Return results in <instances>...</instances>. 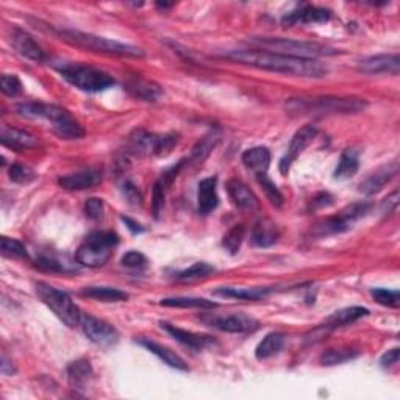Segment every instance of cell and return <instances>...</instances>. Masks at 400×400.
Segmentation results:
<instances>
[{
    "label": "cell",
    "mask_w": 400,
    "mask_h": 400,
    "mask_svg": "<svg viewBox=\"0 0 400 400\" xmlns=\"http://www.w3.org/2000/svg\"><path fill=\"white\" fill-rule=\"evenodd\" d=\"M81 296L99 302H107V304H111V302L114 304V302L128 300V294L125 291H120L118 288H111V287H86L81 289Z\"/></svg>",
    "instance_id": "obj_31"
},
{
    "label": "cell",
    "mask_w": 400,
    "mask_h": 400,
    "mask_svg": "<svg viewBox=\"0 0 400 400\" xmlns=\"http://www.w3.org/2000/svg\"><path fill=\"white\" fill-rule=\"evenodd\" d=\"M0 89H2V93L8 97H18L22 93V83L16 76L5 73V76L0 78Z\"/></svg>",
    "instance_id": "obj_43"
},
{
    "label": "cell",
    "mask_w": 400,
    "mask_h": 400,
    "mask_svg": "<svg viewBox=\"0 0 400 400\" xmlns=\"http://www.w3.org/2000/svg\"><path fill=\"white\" fill-rule=\"evenodd\" d=\"M367 107L361 97H338V96H316L296 97L287 102V108L292 114H314V116H329V114H354Z\"/></svg>",
    "instance_id": "obj_3"
},
{
    "label": "cell",
    "mask_w": 400,
    "mask_h": 400,
    "mask_svg": "<svg viewBox=\"0 0 400 400\" xmlns=\"http://www.w3.org/2000/svg\"><path fill=\"white\" fill-rule=\"evenodd\" d=\"M227 191L228 195H230L232 202L240 210L255 211L260 208V200L255 193L252 191L246 183L238 180V178H232V180L227 183Z\"/></svg>",
    "instance_id": "obj_18"
},
{
    "label": "cell",
    "mask_w": 400,
    "mask_h": 400,
    "mask_svg": "<svg viewBox=\"0 0 400 400\" xmlns=\"http://www.w3.org/2000/svg\"><path fill=\"white\" fill-rule=\"evenodd\" d=\"M160 305L170 308H199L213 309L217 307L216 302L203 297H166L160 300Z\"/></svg>",
    "instance_id": "obj_34"
},
{
    "label": "cell",
    "mask_w": 400,
    "mask_h": 400,
    "mask_svg": "<svg viewBox=\"0 0 400 400\" xmlns=\"http://www.w3.org/2000/svg\"><path fill=\"white\" fill-rule=\"evenodd\" d=\"M369 314V309L363 308V307H349L344 309H339L334 314H332L327 321L324 322L322 327L325 330H337L344 327V325L349 324H354L358 319H361V317Z\"/></svg>",
    "instance_id": "obj_27"
},
{
    "label": "cell",
    "mask_w": 400,
    "mask_h": 400,
    "mask_svg": "<svg viewBox=\"0 0 400 400\" xmlns=\"http://www.w3.org/2000/svg\"><path fill=\"white\" fill-rule=\"evenodd\" d=\"M399 347H394L388 350V352L380 358V364L381 367H385V369H389V367H393L394 364H397L399 361Z\"/></svg>",
    "instance_id": "obj_48"
},
{
    "label": "cell",
    "mask_w": 400,
    "mask_h": 400,
    "mask_svg": "<svg viewBox=\"0 0 400 400\" xmlns=\"http://www.w3.org/2000/svg\"><path fill=\"white\" fill-rule=\"evenodd\" d=\"M241 161L255 175L266 174L269 165H271V152H269L267 147L263 145L252 147V149H247L242 153Z\"/></svg>",
    "instance_id": "obj_25"
},
{
    "label": "cell",
    "mask_w": 400,
    "mask_h": 400,
    "mask_svg": "<svg viewBox=\"0 0 400 400\" xmlns=\"http://www.w3.org/2000/svg\"><path fill=\"white\" fill-rule=\"evenodd\" d=\"M68 265L66 261L53 255H41L36 258V266L47 272H72L73 269Z\"/></svg>",
    "instance_id": "obj_39"
},
{
    "label": "cell",
    "mask_w": 400,
    "mask_h": 400,
    "mask_svg": "<svg viewBox=\"0 0 400 400\" xmlns=\"http://www.w3.org/2000/svg\"><path fill=\"white\" fill-rule=\"evenodd\" d=\"M35 292H36V296L41 299V302L51 308L53 314L58 317L64 325H68V327H71V329L78 327L81 313H80L78 307L73 304L72 299L69 297L68 292L56 289L44 282L35 283Z\"/></svg>",
    "instance_id": "obj_8"
},
{
    "label": "cell",
    "mask_w": 400,
    "mask_h": 400,
    "mask_svg": "<svg viewBox=\"0 0 400 400\" xmlns=\"http://www.w3.org/2000/svg\"><path fill=\"white\" fill-rule=\"evenodd\" d=\"M244 238H246V227H244L242 224H236L224 235L222 247L230 255H236L241 249V244H242Z\"/></svg>",
    "instance_id": "obj_37"
},
{
    "label": "cell",
    "mask_w": 400,
    "mask_h": 400,
    "mask_svg": "<svg viewBox=\"0 0 400 400\" xmlns=\"http://www.w3.org/2000/svg\"><path fill=\"white\" fill-rule=\"evenodd\" d=\"M166 188L163 186L158 180L153 185V198H152V213L155 217H160L163 208H165V199H166Z\"/></svg>",
    "instance_id": "obj_45"
},
{
    "label": "cell",
    "mask_w": 400,
    "mask_h": 400,
    "mask_svg": "<svg viewBox=\"0 0 400 400\" xmlns=\"http://www.w3.org/2000/svg\"><path fill=\"white\" fill-rule=\"evenodd\" d=\"M124 195L128 203H132V205H143V195L132 182H125Z\"/></svg>",
    "instance_id": "obj_47"
},
{
    "label": "cell",
    "mask_w": 400,
    "mask_h": 400,
    "mask_svg": "<svg viewBox=\"0 0 400 400\" xmlns=\"http://www.w3.org/2000/svg\"><path fill=\"white\" fill-rule=\"evenodd\" d=\"M8 366H10V361H8L6 357L4 355L2 357V374L4 375H13L14 374V367H11V369H8Z\"/></svg>",
    "instance_id": "obj_52"
},
{
    "label": "cell",
    "mask_w": 400,
    "mask_h": 400,
    "mask_svg": "<svg viewBox=\"0 0 400 400\" xmlns=\"http://www.w3.org/2000/svg\"><path fill=\"white\" fill-rule=\"evenodd\" d=\"M397 175V163H391L388 166H383L377 173L369 175L366 180L360 185V193L364 195H374L380 193L393 178Z\"/></svg>",
    "instance_id": "obj_24"
},
{
    "label": "cell",
    "mask_w": 400,
    "mask_h": 400,
    "mask_svg": "<svg viewBox=\"0 0 400 400\" xmlns=\"http://www.w3.org/2000/svg\"><path fill=\"white\" fill-rule=\"evenodd\" d=\"M120 263L124 267L132 269V271H141V269L147 267L149 261H147V258L141 254V252L132 250V252H127V254L122 257Z\"/></svg>",
    "instance_id": "obj_44"
},
{
    "label": "cell",
    "mask_w": 400,
    "mask_h": 400,
    "mask_svg": "<svg viewBox=\"0 0 400 400\" xmlns=\"http://www.w3.org/2000/svg\"><path fill=\"white\" fill-rule=\"evenodd\" d=\"M68 380H69V385L73 389H85L89 381L93 379V367L91 363L85 358H80V360L72 361L68 366Z\"/></svg>",
    "instance_id": "obj_28"
},
{
    "label": "cell",
    "mask_w": 400,
    "mask_h": 400,
    "mask_svg": "<svg viewBox=\"0 0 400 400\" xmlns=\"http://www.w3.org/2000/svg\"><path fill=\"white\" fill-rule=\"evenodd\" d=\"M138 342H140V346L149 350V352L157 355L160 360L165 364H168L169 367H174V369H178V371H188V364L185 363V360L180 355L174 352V350H170L169 347L161 346V344H158V342L150 341V339H140Z\"/></svg>",
    "instance_id": "obj_26"
},
{
    "label": "cell",
    "mask_w": 400,
    "mask_h": 400,
    "mask_svg": "<svg viewBox=\"0 0 400 400\" xmlns=\"http://www.w3.org/2000/svg\"><path fill=\"white\" fill-rule=\"evenodd\" d=\"M358 168H360L358 152L355 149H346L341 153L338 166L334 169V178L337 180H349L358 173Z\"/></svg>",
    "instance_id": "obj_29"
},
{
    "label": "cell",
    "mask_w": 400,
    "mask_h": 400,
    "mask_svg": "<svg viewBox=\"0 0 400 400\" xmlns=\"http://www.w3.org/2000/svg\"><path fill=\"white\" fill-rule=\"evenodd\" d=\"M360 355V350L352 349V347H339V349H329L321 355V363L324 366H334V364H342Z\"/></svg>",
    "instance_id": "obj_35"
},
{
    "label": "cell",
    "mask_w": 400,
    "mask_h": 400,
    "mask_svg": "<svg viewBox=\"0 0 400 400\" xmlns=\"http://www.w3.org/2000/svg\"><path fill=\"white\" fill-rule=\"evenodd\" d=\"M219 140H220V133L217 132V130H211L210 133H207L198 144L194 145L191 158L202 163L211 153V150H213L217 145Z\"/></svg>",
    "instance_id": "obj_36"
},
{
    "label": "cell",
    "mask_w": 400,
    "mask_h": 400,
    "mask_svg": "<svg viewBox=\"0 0 400 400\" xmlns=\"http://www.w3.org/2000/svg\"><path fill=\"white\" fill-rule=\"evenodd\" d=\"M252 44L258 46L261 51L274 52L280 55L292 56L302 60H317L321 56L337 55L338 51L319 43H309V41H296L287 38H252Z\"/></svg>",
    "instance_id": "obj_5"
},
{
    "label": "cell",
    "mask_w": 400,
    "mask_h": 400,
    "mask_svg": "<svg viewBox=\"0 0 400 400\" xmlns=\"http://www.w3.org/2000/svg\"><path fill=\"white\" fill-rule=\"evenodd\" d=\"M11 44L16 48V52L21 53L22 56H26V58L31 61L43 63L46 60L44 51L34 39V36L29 35L26 30L14 29L11 35Z\"/></svg>",
    "instance_id": "obj_19"
},
{
    "label": "cell",
    "mask_w": 400,
    "mask_h": 400,
    "mask_svg": "<svg viewBox=\"0 0 400 400\" xmlns=\"http://www.w3.org/2000/svg\"><path fill=\"white\" fill-rule=\"evenodd\" d=\"M18 113L27 119H44L52 124V130L61 140H81L85 136V128L72 114L58 105L48 103H21L18 105Z\"/></svg>",
    "instance_id": "obj_2"
},
{
    "label": "cell",
    "mask_w": 400,
    "mask_h": 400,
    "mask_svg": "<svg viewBox=\"0 0 400 400\" xmlns=\"http://www.w3.org/2000/svg\"><path fill=\"white\" fill-rule=\"evenodd\" d=\"M280 238V230L272 219L263 217L254 225L250 241L257 247H271Z\"/></svg>",
    "instance_id": "obj_23"
},
{
    "label": "cell",
    "mask_w": 400,
    "mask_h": 400,
    "mask_svg": "<svg viewBox=\"0 0 400 400\" xmlns=\"http://www.w3.org/2000/svg\"><path fill=\"white\" fill-rule=\"evenodd\" d=\"M216 269L208 265V263H194L193 266H190L188 269H183L180 272H175L174 274V280L175 282H180V283H193V282H199L207 279L211 274H215Z\"/></svg>",
    "instance_id": "obj_33"
},
{
    "label": "cell",
    "mask_w": 400,
    "mask_h": 400,
    "mask_svg": "<svg viewBox=\"0 0 400 400\" xmlns=\"http://www.w3.org/2000/svg\"><path fill=\"white\" fill-rule=\"evenodd\" d=\"M272 292L271 288H230L224 287L215 291V296L238 299V300H260L267 297Z\"/></svg>",
    "instance_id": "obj_30"
},
{
    "label": "cell",
    "mask_w": 400,
    "mask_h": 400,
    "mask_svg": "<svg viewBox=\"0 0 400 400\" xmlns=\"http://www.w3.org/2000/svg\"><path fill=\"white\" fill-rule=\"evenodd\" d=\"M122 220H124V222L127 224V227L130 228V230H132L133 233H141V232H144V228L140 225V224H136L135 220H132L130 217H125V216H122Z\"/></svg>",
    "instance_id": "obj_51"
},
{
    "label": "cell",
    "mask_w": 400,
    "mask_h": 400,
    "mask_svg": "<svg viewBox=\"0 0 400 400\" xmlns=\"http://www.w3.org/2000/svg\"><path fill=\"white\" fill-rule=\"evenodd\" d=\"M178 140L180 138L177 133L155 135L147 132V130L138 128L128 136V149L138 157H150V155L166 157L178 144Z\"/></svg>",
    "instance_id": "obj_9"
},
{
    "label": "cell",
    "mask_w": 400,
    "mask_h": 400,
    "mask_svg": "<svg viewBox=\"0 0 400 400\" xmlns=\"http://www.w3.org/2000/svg\"><path fill=\"white\" fill-rule=\"evenodd\" d=\"M56 36H58L64 43L69 46L83 48L88 52L107 55V56H119V58H143L144 51L140 47L119 43V41H113L103 36H97L93 34H85V31L78 30H53Z\"/></svg>",
    "instance_id": "obj_4"
},
{
    "label": "cell",
    "mask_w": 400,
    "mask_h": 400,
    "mask_svg": "<svg viewBox=\"0 0 400 400\" xmlns=\"http://www.w3.org/2000/svg\"><path fill=\"white\" fill-rule=\"evenodd\" d=\"M80 327L83 330L85 337L97 346H103V347L113 346L116 344L119 339V332L114 329L111 324L99 319V317L81 314Z\"/></svg>",
    "instance_id": "obj_12"
},
{
    "label": "cell",
    "mask_w": 400,
    "mask_h": 400,
    "mask_svg": "<svg viewBox=\"0 0 400 400\" xmlns=\"http://www.w3.org/2000/svg\"><path fill=\"white\" fill-rule=\"evenodd\" d=\"M119 244V236L114 232H93L77 249V263L86 267H102L113 257Z\"/></svg>",
    "instance_id": "obj_6"
},
{
    "label": "cell",
    "mask_w": 400,
    "mask_h": 400,
    "mask_svg": "<svg viewBox=\"0 0 400 400\" xmlns=\"http://www.w3.org/2000/svg\"><path fill=\"white\" fill-rule=\"evenodd\" d=\"M200 321L210 325V327H213L220 332H227V333L255 332L260 325L257 319H254L252 316H247L244 313H233V314H227V316L208 314V316H202Z\"/></svg>",
    "instance_id": "obj_11"
},
{
    "label": "cell",
    "mask_w": 400,
    "mask_h": 400,
    "mask_svg": "<svg viewBox=\"0 0 400 400\" xmlns=\"http://www.w3.org/2000/svg\"><path fill=\"white\" fill-rule=\"evenodd\" d=\"M371 208H372V205L367 202H360V203H354V205H349L344 210H341L338 215L324 219L322 222L317 224L314 227L313 235L317 236V238H325V236L346 233L347 230H350V228L354 227L355 222H358V220L369 213Z\"/></svg>",
    "instance_id": "obj_10"
},
{
    "label": "cell",
    "mask_w": 400,
    "mask_h": 400,
    "mask_svg": "<svg viewBox=\"0 0 400 400\" xmlns=\"http://www.w3.org/2000/svg\"><path fill=\"white\" fill-rule=\"evenodd\" d=\"M219 205L217 178L210 177L200 180L198 186V210L202 216L210 215Z\"/></svg>",
    "instance_id": "obj_21"
},
{
    "label": "cell",
    "mask_w": 400,
    "mask_h": 400,
    "mask_svg": "<svg viewBox=\"0 0 400 400\" xmlns=\"http://www.w3.org/2000/svg\"><path fill=\"white\" fill-rule=\"evenodd\" d=\"M400 69V58L397 53L393 55H375L360 63L358 71L367 76H379V73H391L397 76Z\"/></svg>",
    "instance_id": "obj_16"
},
{
    "label": "cell",
    "mask_w": 400,
    "mask_h": 400,
    "mask_svg": "<svg viewBox=\"0 0 400 400\" xmlns=\"http://www.w3.org/2000/svg\"><path fill=\"white\" fill-rule=\"evenodd\" d=\"M332 18V11L327 8L314 5H299L282 19L283 27H294L297 24H322Z\"/></svg>",
    "instance_id": "obj_14"
},
{
    "label": "cell",
    "mask_w": 400,
    "mask_h": 400,
    "mask_svg": "<svg viewBox=\"0 0 400 400\" xmlns=\"http://www.w3.org/2000/svg\"><path fill=\"white\" fill-rule=\"evenodd\" d=\"M102 182V173L99 169H86L76 174L63 175L58 178V185L66 191H85Z\"/></svg>",
    "instance_id": "obj_17"
},
{
    "label": "cell",
    "mask_w": 400,
    "mask_h": 400,
    "mask_svg": "<svg viewBox=\"0 0 400 400\" xmlns=\"http://www.w3.org/2000/svg\"><path fill=\"white\" fill-rule=\"evenodd\" d=\"M283 346H284V334L279 332H272L266 334L263 341L257 346L255 357L258 360H267V358L279 354Z\"/></svg>",
    "instance_id": "obj_32"
},
{
    "label": "cell",
    "mask_w": 400,
    "mask_h": 400,
    "mask_svg": "<svg viewBox=\"0 0 400 400\" xmlns=\"http://www.w3.org/2000/svg\"><path fill=\"white\" fill-rule=\"evenodd\" d=\"M257 180L261 185V188H263V191L266 194V198L269 199V202H271L274 207L280 208L283 205L284 198H283V194L279 191V188H277L271 178L267 177V174H258Z\"/></svg>",
    "instance_id": "obj_38"
},
{
    "label": "cell",
    "mask_w": 400,
    "mask_h": 400,
    "mask_svg": "<svg viewBox=\"0 0 400 400\" xmlns=\"http://www.w3.org/2000/svg\"><path fill=\"white\" fill-rule=\"evenodd\" d=\"M371 294H372L374 300L377 302V304L383 305V307L397 308L400 305V294H399V291L377 288V289H372Z\"/></svg>",
    "instance_id": "obj_42"
},
{
    "label": "cell",
    "mask_w": 400,
    "mask_h": 400,
    "mask_svg": "<svg viewBox=\"0 0 400 400\" xmlns=\"http://www.w3.org/2000/svg\"><path fill=\"white\" fill-rule=\"evenodd\" d=\"M397 203H399V191H394L389 198L385 199V202H383V211H385V213H391V211H394L397 208Z\"/></svg>",
    "instance_id": "obj_50"
},
{
    "label": "cell",
    "mask_w": 400,
    "mask_h": 400,
    "mask_svg": "<svg viewBox=\"0 0 400 400\" xmlns=\"http://www.w3.org/2000/svg\"><path fill=\"white\" fill-rule=\"evenodd\" d=\"M316 135H317V128L312 124H307V125L302 127L300 130H297L296 135L292 136L287 153H284V157L280 160L279 168H280V173L283 175H288L292 163L296 161L302 153H304V150L307 149L309 144L313 143Z\"/></svg>",
    "instance_id": "obj_13"
},
{
    "label": "cell",
    "mask_w": 400,
    "mask_h": 400,
    "mask_svg": "<svg viewBox=\"0 0 400 400\" xmlns=\"http://www.w3.org/2000/svg\"><path fill=\"white\" fill-rule=\"evenodd\" d=\"M0 249H2V255L6 258H27V249L24 244L18 240L8 238L4 236L2 241H0Z\"/></svg>",
    "instance_id": "obj_40"
},
{
    "label": "cell",
    "mask_w": 400,
    "mask_h": 400,
    "mask_svg": "<svg viewBox=\"0 0 400 400\" xmlns=\"http://www.w3.org/2000/svg\"><path fill=\"white\" fill-rule=\"evenodd\" d=\"M225 58L235 63L246 64V66L300 78H324L329 73L327 66L317 60L292 58V56L266 52L261 51V48L232 51L225 53Z\"/></svg>",
    "instance_id": "obj_1"
},
{
    "label": "cell",
    "mask_w": 400,
    "mask_h": 400,
    "mask_svg": "<svg viewBox=\"0 0 400 400\" xmlns=\"http://www.w3.org/2000/svg\"><path fill=\"white\" fill-rule=\"evenodd\" d=\"M8 174H10L11 182L19 183V185H27L30 182H34L36 178V173L34 169L26 165H19V163H14V165H11L10 170H8Z\"/></svg>",
    "instance_id": "obj_41"
},
{
    "label": "cell",
    "mask_w": 400,
    "mask_h": 400,
    "mask_svg": "<svg viewBox=\"0 0 400 400\" xmlns=\"http://www.w3.org/2000/svg\"><path fill=\"white\" fill-rule=\"evenodd\" d=\"M127 93L143 102H157L163 96V88L155 81L144 77H132L125 83Z\"/></svg>",
    "instance_id": "obj_20"
},
{
    "label": "cell",
    "mask_w": 400,
    "mask_h": 400,
    "mask_svg": "<svg viewBox=\"0 0 400 400\" xmlns=\"http://www.w3.org/2000/svg\"><path fill=\"white\" fill-rule=\"evenodd\" d=\"M85 215L93 220H101L103 217V200L91 198L85 203Z\"/></svg>",
    "instance_id": "obj_46"
},
{
    "label": "cell",
    "mask_w": 400,
    "mask_h": 400,
    "mask_svg": "<svg viewBox=\"0 0 400 400\" xmlns=\"http://www.w3.org/2000/svg\"><path fill=\"white\" fill-rule=\"evenodd\" d=\"M0 141H2V144L8 147V149L16 152L35 149V147L39 145L38 140L31 133L10 127H2V132H0Z\"/></svg>",
    "instance_id": "obj_22"
},
{
    "label": "cell",
    "mask_w": 400,
    "mask_h": 400,
    "mask_svg": "<svg viewBox=\"0 0 400 400\" xmlns=\"http://www.w3.org/2000/svg\"><path fill=\"white\" fill-rule=\"evenodd\" d=\"M332 203H333V195L332 194H329V193H319L312 200V208L313 210H319V208L330 207Z\"/></svg>",
    "instance_id": "obj_49"
},
{
    "label": "cell",
    "mask_w": 400,
    "mask_h": 400,
    "mask_svg": "<svg viewBox=\"0 0 400 400\" xmlns=\"http://www.w3.org/2000/svg\"><path fill=\"white\" fill-rule=\"evenodd\" d=\"M160 325H161V329H165L175 341H178L183 346H188L193 350H205V349H211L213 346H216V339L213 337H208V334L188 332V330L177 327V325H173L169 322H160Z\"/></svg>",
    "instance_id": "obj_15"
},
{
    "label": "cell",
    "mask_w": 400,
    "mask_h": 400,
    "mask_svg": "<svg viewBox=\"0 0 400 400\" xmlns=\"http://www.w3.org/2000/svg\"><path fill=\"white\" fill-rule=\"evenodd\" d=\"M55 68L61 73L64 80L85 93H101L116 83L107 72L91 66H85V64L60 63L55 64Z\"/></svg>",
    "instance_id": "obj_7"
}]
</instances>
